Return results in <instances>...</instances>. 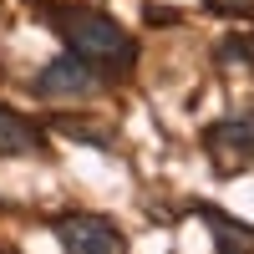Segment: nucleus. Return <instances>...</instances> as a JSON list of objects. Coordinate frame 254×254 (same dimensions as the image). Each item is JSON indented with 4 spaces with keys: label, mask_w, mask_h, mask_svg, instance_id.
<instances>
[{
    "label": "nucleus",
    "mask_w": 254,
    "mask_h": 254,
    "mask_svg": "<svg viewBox=\"0 0 254 254\" xmlns=\"http://www.w3.org/2000/svg\"><path fill=\"white\" fill-rule=\"evenodd\" d=\"M41 20L61 36V46L76 51L81 61H92L102 76H127L137 66V41L127 36L117 20H107L102 10H66V5H41Z\"/></svg>",
    "instance_id": "nucleus-1"
},
{
    "label": "nucleus",
    "mask_w": 254,
    "mask_h": 254,
    "mask_svg": "<svg viewBox=\"0 0 254 254\" xmlns=\"http://www.w3.org/2000/svg\"><path fill=\"white\" fill-rule=\"evenodd\" d=\"M102 92V71L92 61H81L76 51H61L56 61L36 71V97L41 102H87Z\"/></svg>",
    "instance_id": "nucleus-2"
},
{
    "label": "nucleus",
    "mask_w": 254,
    "mask_h": 254,
    "mask_svg": "<svg viewBox=\"0 0 254 254\" xmlns=\"http://www.w3.org/2000/svg\"><path fill=\"white\" fill-rule=\"evenodd\" d=\"M51 234L71 254H122L127 249V234L112 219H102V214H61L51 224Z\"/></svg>",
    "instance_id": "nucleus-3"
},
{
    "label": "nucleus",
    "mask_w": 254,
    "mask_h": 254,
    "mask_svg": "<svg viewBox=\"0 0 254 254\" xmlns=\"http://www.w3.org/2000/svg\"><path fill=\"white\" fill-rule=\"evenodd\" d=\"M203 147H208V158H214V168H224V173L254 168V107L239 112V117L214 122L203 132Z\"/></svg>",
    "instance_id": "nucleus-4"
},
{
    "label": "nucleus",
    "mask_w": 254,
    "mask_h": 254,
    "mask_svg": "<svg viewBox=\"0 0 254 254\" xmlns=\"http://www.w3.org/2000/svg\"><path fill=\"white\" fill-rule=\"evenodd\" d=\"M41 147H46V132L31 117H20L15 107H0V158H26Z\"/></svg>",
    "instance_id": "nucleus-5"
},
{
    "label": "nucleus",
    "mask_w": 254,
    "mask_h": 254,
    "mask_svg": "<svg viewBox=\"0 0 254 254\" xmlns=\"http://www.w3.org/2000/svg\"><path fill=\"white\" fill-rule=\"evenodd\" d=\"M198 214L214 224L219 244H254V229H244V224H239V229H234V224H224V219H219V208H198Z\"/></svg>",
    "instance_id": "nucleus-6"
},
{
    "label": "nucleus",
    "mask_w": 254,
    "mask_h": 254,
    "mask_svg": "<svg viewBox=\"0 0 254 254\" xmlns=\"http://www.w3.org/2000/svg\"><path fill=\"white\" fill-rule=\"evenodd\" d=\"M249 66L254 61V41H244V36H229V41H219V66Z\"/></svg>",
    "instance_id": "nucleus-7"
}]
</instances>
